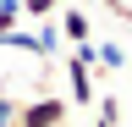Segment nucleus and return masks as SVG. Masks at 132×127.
<instances>
[{
    "instance_id": "nucleus-1",
    "label": "nucleus",
    "mask_w": 132,
    "mask_h": 127,
    "mask_svg": "<svg viewBox=\"0 0 132 127\" xmlns=\"http://www.w3.org/2000/svg\"><path fill=\"white\" fill-rule=\"evenodd\" d=\"M66 110H72V100H61L55 88L33 94V100L16 105V127H66Z\"/></svg>"
},
{
    "instance_id": "nucleus-2",
    "label": "nucleus",
    "mask_w": 132,
    "mask_h": 127,
    "mask_svg": "<svg viewBox=\"0 0 132 127\" xmlns=\"http://www.w3.org/2000/svg\"><path fill=\"white\" fill-rule=\"evenodd\" d=\"M94 83H99V77L66 55V100H72V105H94V100H99V88H94Z\"/></svg>"
},
{
    "instance_id": "nucleus-3",
    "label": "nucleus",
    "mask_w": 132,
    "mask_h": 127,
    "mask_svg": "<svg viewBox=\"0 0 132 127\" xmlns=\"http://www.w3.org/2000/svg\"><path fill=\"white\" fill-rule=\"evenodd\" d=\"M55 22H61V39H72V44H88V39H94V22H88L82 6H61Z\"/></svg>"
},
{
    "instance_id": "nucleus-4",
    "label": "nucleus",
    "mask_w": 132,
    "mask_h": 127,
    "mask_svg": "<svg viewBox=\"0 0 132 127\" xmlns=\"http://www.w3.org/2000/svg\"><path fill=\"white\" fill-rule=\"evenodd\" d=\"M121 66H127V50H121L116 39H99V72L110 77V72H121Z\"/></svg>"
},
{
    "instance_id": "nucleus-5",
    "label": "nucleus",
    "mask_w": 132,
    "mask_h": 127,
    "mask_svg": "<svg viewBox=\"0 0 132 127\" xmlns=\"http://www.w3.org/2000/svg\"><path fill=\"white\" fill-rule=\"evenodd\" d=\"M94 116H99V127H121V100H116V94H99Z\"/></svg>"
},
{
    "instance_id": "nucleus-6",
    "label": "nucleus",
    "mask_w": 132,
    "mask_h": 127,
    "mask_svg": "<svg viewBox=\"0 0 132 127\" xmlns=\"http://www.w3.org/2000/svg\"><path fill=\"white\" fill-rule=\"evenodd\" d=\"M0 44H6V50H22V55H44V50H39V33H28V28H16V33H6Z\"/></svg>"
},
{
    "instance_id": "nucleus-7",
    "label": "nucleus",
    "mask_w": 132,
    "mask_h": 127,
    "mask_svg": "<svg viewBox=\"0 0 132 127\" xmlns=\"http://www.w3.org/2000/svg\"><path fill=\"white\" fill-rule=\"evenodd\" d=\"M16 6H22V17H39V22H50L61 11V0H16Z\"/></svg>"
},
{
    "instance_id": "nucleus-8",
    "label": "nucleus",
    "mask_w": 132,
    "mask_h": 127,
    "mask_svg": "<svg viewBox=\"0 0 132 127\" xmlns=\"http://www.w3.org/2000/svg\"><path fill=\"white\" fill-rule=\"evenodd\" d=\"M61 44H66V39H61V22H55V17H50V22L39 28V50H44V55H55V50H61Z\"/></svg>"
},
{
    "instance_id": "nucleus-9",
    "label": "nucleus",
    "mask_w": 132,
    "mask_h": 127,
    "mask_svg": "<svg viewBox=\"0 0 132 127\" xmlns=\"http://www.w3.org/2000/svg\"><path fill=\"white\" fill-rule=\"evenodd\" d=\"M16 22H22V6H16V0H0V39L16 33Z\"/></svg>"
},
{
    "instance_id": "nucleus-10",
    "label": "nucleus",
    "mask_w": 132,
    "mask_h": 127,
    "mask_svg": "<svg viewBox=\"0 0 132 127\" xmlns=\"http://www.w3.org/2000/svg\"><path fill=\"white\" fill-rule=\"evenodd\" d=\"M16 105H22V100L0 88V127H16Z\"/></svg>"
},
{
    "instance_id": "nucleus-11",
    "label": "nucleus",
    "mask_w": 132,
    "mask_h": 127,
    "mask_svg": "<svg viewBox=\"0 0 132 127\" xmlns=\"http://www.w3.org/2000/svg\"><path fill=\"white\" fill-rule=\"evenodd\" d=\"M99 6H105L110 17H121V22H132V0H99Z\"/></svg>"
},
{
    "instance_id": "nucleus-12",
    "label": "nucleus",
    "mask_w": 132,
    "mask_h": 127,
    "mask_svg": "<svg viewBox=\"0 0 132 127\" xmlns=\"http://www.w3.org/2000/svg\"><path fill=\"white\" fill-rule=\"evenodd\" d=\"M0 83H6V77H0Z\"/></svg>"
}]
</instances>
